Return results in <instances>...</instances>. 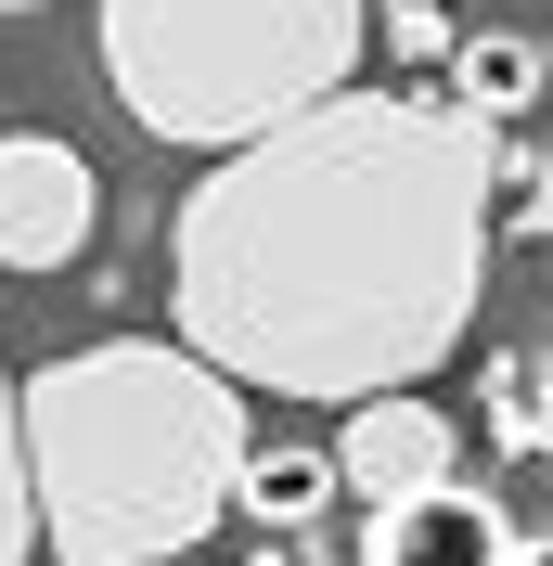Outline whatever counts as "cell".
Wrapping results in <instances>:
<instances>
[{
  "instance_id": "10",
  "label": "cell",
  "mask_w": 553,
  "mask_h": 566,
  "mask_svg": "<svg viewBox=\"0 0 553 566\" xmlns=\"http://www.w3.org/2000/svg\"><path fill=\"white\" fill-rule=\"evenodd\" d=\"M502 451H553V374H502Z\"/></svg>"
},
{
  "instance_id": "7",
  "label": "cell",
  "mask_w": 553,
  "mask_h": 566,
  "mask_svg": "<svg viewBox=\"0 0 553 566\" xmlns=\"http://www.w3.org/2000/svg\"><path fill=\"white\" fill-rule=\"evenodd\" d=\"M541 77H553V52H541V39H515V27H477L463 52H450V91H463L489 129H515V116L541 104Z\"/></svg>"
},
{
  "instance_id": "8",
  "label": "cell",
  "mask_w": 553,
  "mask_h": 566,
  "mask_svg": "<svg viewBox=\"0 0 553 566\" xmlns=\"http://www.w3.org/2000/svg\"><path fill=\"white\" fill-rule=\"evenodd\" d=\"M335 490H347V463H335V451H244L232 515H258V528H310Z\"/></svg>"
},
{
  "instance_id": "2",
  "label": "cell",
  "mask_w": 553,
  "mask_h": 566,
  "mask_svg": "<svg viewBox=\"0 0 553 566\" xmlns=\"http://www.w3.org/2000/svg\"><path fill=\"white\" fill-rule=\"evenodd\" d=\"M244 374L194 335H104L27 374L39 554L52 566H180L244 490Z\"/></svg>"
},
{
  "instance_id": "9",
  "label": "cell",
  "mask_w": 553,
  "mask_h": 566,
  "mask_svg": "<svg viewBox=\"0 0 553 566\" xmlns=\"http://www.w3.org/2000/svg\"><path fill=\"white\" fill-rule=\"evenodd\" d=\"M39 541V463H27V387L0 374V566H27Z\"/></svg>"
},
{
  "instance_id": "13",
  "label": "cell",
  "mask_w": 553,
  "mask_h": 566,
  "mask_svg": "<svg viewBox=\"0 0 553 566\" xmlns=\"http://www.w3.org/2000/svg\"><path fill=\"white\" fill-rule=\"evenodd\" d=\"M515 566H553V528H541V541H515Z\"/></svg>"
},
{
  "instance_id": "5",
  "label": "cell",
  "mask_w": 553,
  "mask_h": 566,
  "mask_svg": "<svg viewBox=\"0 0 553 566\" xmlns=\"http://www.w3.org/2000/svg\"><path fill=\"white\" fill-rule=\"evenodd\" d=\"M335 463H347V502H413V490H438V476H463V424H450L438 399L386 387V399H361V412L335 424Z\"/></svg>"
},
{
  "instance_id": "3",
  "label": "cell",
  "mask_w": 553,
  "mask_h": 566,
  "mask_svg": "<svg viewBox=\"0 0 553 566\" xmlns=\"http://www.w3.org/2000/svg\"><path fill=\"white\" fill-rule=\"evenodd\" d=\"M361 0H104V77L155 142L232 155L361 77Z\"/></svg>"
},
{
  "instance_id": "12",
  "label": "cell",
  "mask_w": 553,
  "mask_h": 566,
  "mask_svg": "<svg viewBox=\"0 0 553 566\" xmlns=\"http://www.w3.org/2000/svg\"><path fill=\"white\" fill-rule=\"evenodd\" d=\"M528 232H541V245H553V142H541V155H528Z\"/></svg>"
},
{
  "instance_id": "11",
  "label": "cell",
  "mask_w": 553,
  "mask_h": 566,
  "mask_svg": "<svg viewBox=\"0 0 553 566\" xmlns=\"http://www.w3.org/2000/svg\"><path fill=\"white\" fill-rule=\"evenodd\" d=\"M386 39H399L413 65H450V52H463V27H450L438 0H399V13H386Z\"/></svg>"
},
{
  "instance_id": "15",
  "label": "cell",
  "mask_w": 553,
  "mask_h": 566,
  "mask_svg": "<svg viewBox=\"0 0 553 566\" xmlns=\"http://www.w3.org/2000/svg\"><path fill=\"white\" fill-rule=\"evenodd\" d=\"M180 566H194V554H180Z\"/></svg>"
},
{
  "instance_id": "4",
  "label": "cell",
  "mask_w": 553,
  "mask_h": 566,
  "mask_svg": "<svg viewBox=\"0 0 553 566\" xmlns=\"http://www.w3.org/2000/svg\"><path fill=\"white\" fill-rule=\"evenodd\" d=\"M104 232V180L52 129H0V271H77Z\"/></svg>"
},
{
  "instance_id": "1",
  "label": "cell",
  "mask_w": 553,
  "mask_h": 566,
  "mask_svg": "<svg viewBox=\"0 0 553 566\" xmlns=\"http://www.w3.org/2000/svg\"><path fill=\"white\" fill-rule=\"evenodd\" d=\"M489 193H528V155L463 91H335L180 193L168 310L271 399L425 387L477 335Z\"/></svg>"
},
{
  "instance_id": "6",
  "label": "cell",
  "mask_w": 553,
  "mask_h": 566,
  "mask_svg": "<svg viewBox=\"0 0 553 566\" xmlns=\"http://www.w3.org/2000/svg\"><path fill=\"white\" fill-rule=\"evenodd\" d=\"M361 566H515V528H502V502L438 476L413 502H374V528H361Z\"/></svg>"
},
{
  "instance_id": "14",
  "label": "cell",
  "mask_w": 553,
  "mask_h": 566,
  "mask_svg": "<svg viewBox=\"0 0 553 566\" xmlns=\"http://www.w3.org/2000/svg\"><path fill=\"white\" fill-rule=\"evenodd\" d=\"M0 13H39V0H0Z\"/></svg>"
}]
</instances>
